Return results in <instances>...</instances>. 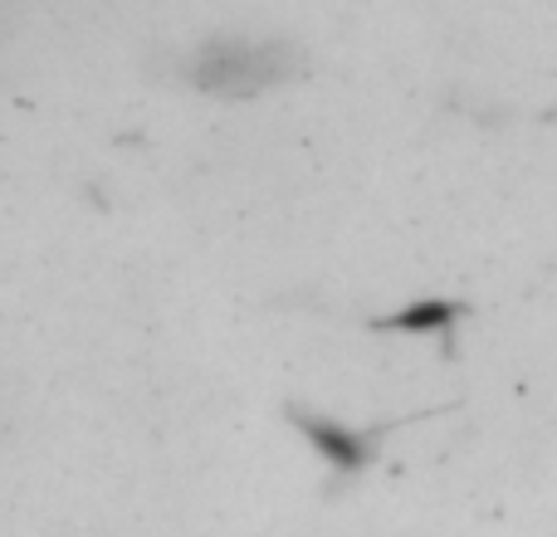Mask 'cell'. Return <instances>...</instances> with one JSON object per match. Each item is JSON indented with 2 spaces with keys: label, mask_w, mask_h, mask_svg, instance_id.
<instances>
[{
  "label": "cell",
  "mask_w": 557,
  "mask_h": 537,
  "mask_svg": "<svg viewBox=\"0 0 557 537\" xmlns=\"http://www.w3.org/2000/svg\"><path fill=\"white\" fill-rule=\"evenodd\" d=\"M460 317H470L465 298H421V303L401 308L396 317H382L376 327H392V333H425V337H455Z\"/></svg>",
  "instance_id": "1"
},
{
  "label": "cell",
  "mask_w": 557,
  "mask_h": 537,
  "mask_svg": "<svg viewBox=\"0 0 557 537\" xmlns=\"http://www.w3.org/2000/svg\"><path fill=\"white\" fill-rule=\"evenodd\" d=\"M308 430L318 435V445H323L327 460L347 464V470H357V464L372 460L376 440H382V430H343V425H308Z\"/></svg>",
  "instance_id": "2"
}]
</instances>
